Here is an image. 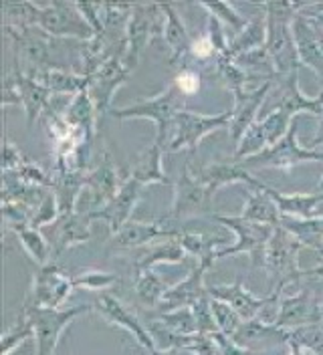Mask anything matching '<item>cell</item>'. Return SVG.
<instances>
[{"instance_id":"48","label":"cell","mask_w":323,"mask_h":355,"mask_svg":"<svg viewBox=\"0 0 323 355\" xmlns=\"http://www.w3.org/2000/svg\"><path fill=\"white\" fill-rule=\"evenodd\" d=\"M210 305H213V313H215L218 331L233 337L238 327H240V323H242L240 315L231 305H226L222 301H216V299H210Z\"/></svg>"},{"instance_id":"58","label":"cell","mask_w":323,"mask_h":355,"mask_svg":"<svg viewBox=\"0 0 323 355\" xmlns=\"http://www.w3.org/2000/svg\"><path fill=\"white\" fill-rule=\"evenodd\" d=\"M320 144L323 146V115L320 117V128H317V132H315V135H313V139H311V146H309V148H311V150H315Z\"/></svg>"},{"instance_id":"52","label":"cell","mask_w":323,"mask_h":355,"mask_svg":"<svg viewBox=\"0 0 323 355\" xmlns=\"http://www.w3.org/2000/svg\"><path fill=\"white\" fill-rule=\"evenodd\" d=\"M174 85L182 95H194L200 89V75L192 69H180L174 79Z\"/></svg>"},{"instance_id":"43","label":"cell","mask_w":323,"mask_h":355,"mask_svg":"<svg viewBox=\"0 0 323 355\" xmlns=\"http://www.w3.org/2000/svg\"><path fill=\"white\" fill-rule=\"evenodd\" d=\"M158 321H162L168 329H172L178 335H196V319H194L192 307H182L174 311H156L154 315Z\"/></svg>"},{"instance_id":"41","label":"cell","mask_w":323,"mask_h":355,"mask_svg":"<svg viewBox=\"0 0 323 355\" xmlns=\"http://www.w3.org/2000/svg\"><path fill=\"white\" fill-rule=\"evenodd\" d=\"M295 117H291L289 113L281 107H273V111L269 115H265L263 119H258L263 132H265V137H267V144L269 148L279 144L281 139L289 133L291 130V123H293Z\"/></svg>"},{"instance_id":"8","label":"cell","mask_w":323,"mask_h":355,"mask_svg":"<svg viewBox=\"0 0 323 355\" xmlns=\"http://www.w3.org/2000/svg\"><path fill=\"white\" fill-rule=\"evenodd\" d=\"M233 121V111L229 113H215L202 115L196 111L180 110L174 117V133L168 139L166 152H180V150H196V146L208 135L222 128H229Z\"/></svg>"},{"instance_id":"36","label":"cell","mask_w":323,"mask_h":355,"mask_svg":"<svg viewBox=\"0 0 323 355\" xmlns=\"http://www.w3.org/2000/svg\"><path fill=\"white\" fill-rule=\"evenodd\" d=\"M281 228H285L291 236H295L305 248H313L323 252V214L309 220H297L283 216Z\"/></svg>"},{"instance_id":"24","label":"cell","mask_w":323,"mask_h":355,"mask_svg":"<svg viewBox=\"0 0 323 355\" xmlns=\"http://www.w3.org/2000/svg\"><path fill=\"white\" fill-rule=\"evenodd\" d=\"M291 31H293V39H295V44H297L301 65L309 67L311 71H315L323 79V46L313 22L309 21L303 12H299L293 19Z\"/></svg>"},{"instance_id":"62","label":"cell","mask_w":323,"mask_h":355,"mask_svg":"<svg viewBox=\"0 0 323 355\" xmlns=\"http://www.w3.org/2000/svg\"><path fill=\"white\" fill-rule=\"evenodd\" d=\"M315 192H320V194H323V176H322V180L317 182V186H315Z\"/></svg>"},{"instance_id":"32","label":"cell","mask_w":323,"mask_h":355,"mask_svg":"<svg viewBox=\"0 0 323 355\" xmlns=\"http://www.w3.org/2000/svg\"><path fill=\"white\" fill-rule=\"evenodd\" d=\"M265 43H267V19L263 15V17H257V19L247 22L245 28L240 33H237V37L229 44L226 57H222V59L235 61L240 55H247L251 51L263 49Z\"/></svg>"},{"instance_id":"11","label":"cell","mask_w":323,"mask_h":355,"mask_svg":"<svg viewBox=\"0 0 323 355\" xmlns=\"http://www.w3.org/2000/svg\"><path fill=\"white\" fill-rule=\"evenodd\" d=\"M73 288V277H69L59 265L49 263L35 270L26 303L39 309H61Z\"/></svg>"},{"instance_id":"9","label":"cell","mask_w":323,"mask_h":355,"mask_svg":"<svg viewBox=\"0 0 323 355\" xmlns=\"http://www.w3.org/2000/svg\"><path fill=\"white\" fill-rule=\"evenodd\" d=\"M164 12L160 4H133L131 17L126 31V55H124V65L129 71H133L144 49L150 44L154 37L164 33Z\"/></svg>"},{"instance_id":"53","label":"cell","mask_w":323,"mask_h":355,"mask_svg":"<svg viewBox=\"0 0 323 355\" xmlns=\"http://www.w3.org/2000/svg\"><path fill=\"white\" fill-rule=\"evenodd\" d=\"M24 159L26 157L21 154V150L4 137V148H2V174L15 172Z\"/></svg>"},{"instance_id":"63","label":"cell","mask_w":323,"mask_h":355,"mask_svg":"<svg viewBox=\"0 0 323 355\" xmlns=\"http://www.w3.org/2000/svg\"><path fill=\"white\" fill-rule=\"evenodd\" d=\"M322 319H323V297H322Z\"/></svg>"},{"instance_id":"60","label":"cell","mask_w":323,"mask_h":355,"mask_svg":"<svg viewBox=\"0 0 323 355\" xmlns=\"http://www.w3.org/2000/svg\"><path fill=\"white\" fill-rule=\"evenodd\" d=\"M148 355H182V349H154Z\"/></svg>"},{"instance_id":"51","label":"cell","mask_w":323,"mask_h":355,"mask_svg":"<svg viewBox=\"0 0 323 355\" xmlns=\"http://www.w3.org/2000/svg\"><path fill=\"white\" fill-rule=\"evenodd\" d=\"M206 15H208L206 17V35H208L213 46H215L216 57L222 59V57H226L229 44H231L226 41V35H224V24L218 21L215 15H210V12H206Z\"/></svg>"},{"instance_id":"7","label":"cell","mask_w":323,"mask_h":355,"mask_svg":"<svg viewBox=\"0 0 323 355\" xmlns=\"http://www.w3.org/2000/svg\"><path fill=\"white\" fill-rule=\"evenodd\" d=\"M307 162H323L322 150H311L303 148L297 141V117L291 123L289 133L281 139L279 144L267 148L265 152L253 155L249 159H242L240 164L251 172V170H265V168H277V170H293L299 164Z\"/></svg>"},{"instance_id":"38","label":"cell","mask_w":323,"mask_h":355,"mask_svg":"<svg viewBox=\"0 0 323 355\" xmlns=\"http://www.w3.org/2000/svg\"><path fill=\"white\" fill-rule=\"evenodd\" d=\"M13 232L19 236L22 248L26 250V254L37 263L39 266H44L51 263L53 252H51V243L44 236L41 230L33 228L31 224H22V226H15Z\"/></svg>"},{"instance_id":"21","label":"cell","mask_w":323,"mask_h":355,"mask_svg":"<svg viewBox=\"0 0 323 355\" xmlns=\"http://www.w3.org/2000/svg\"><path fill=\"white\" fill-rule=\"evenodd\" d=\"M279 81V101L275 107L285 110L291 117H297L299 113H307L313 117L323 115V91L315 97L303 95L299 89V71L277 79Z\"/></svg>"},{"instance_id":"10","label":"cell","mask_w":323,"mask_h":355,"mask_svg":"<svg viewBox=\"0 0 323 355\" xmlns=\"http://www.w3.org/2000/svg\"><path fill=\"white\" fill-rule=\"evenodd\" d=\"M37 26L43 28L49 37H63V39H79L91 41L95 37L93 28L87 24L83 15L77 8V2H49L39 4V19Z\"/></svg>"},{"instance_id":"6","label":"cell","mask_w":323,"mask_h":355,"mask_svg":"<svg viewBox=\"0 0 323 355\" xmlns=\"http://www.w3.org/2000/svg\"><path fill=\"white\" fill-rule=\"evenodd\" d=\"M91 311V305H75L67 309H39L28 303H24L22 313L31 321L35 329V341H37V355H55L65 329L71 325L73 319Z\"/></svg>"},{"instance_id":"29","label":"cell","mask_w":323,"mask_h":355,"mask_svg":"<svg viewBox=\"0 0 323 355\" xmlns=\"http://www.w3.org/2000/svg\"><path fill=\"white\" fill-rule=\"evenodd\" d=\"M164 152H166V150L154 141L150 148L140 155V159L131 166L129 178L138 180L144 188L150 186V184L174 186L172 180L166 176V172H164V168H162V155H164Z\"/></svg>"},{"instance_id":"17","label":"cell","mask_w":323,"mask_h":355,"mask_svg":"<svg viewBox=\"0 0 323 355\" xmlns=\"http://www.w3.org/2000/svg\"><path fill=\"white\" fill-rule=\"evenodd\" d=\"M122 186H124V182L119 178V172H117L111 155L106 152L101 155V162L87 176L85 190H89V204H87L85 214L103 208L109 200L119 192Z\"/></svg>"},{"instance_id":"35","label":"cell","mask_w":323,"mask_h":355,"mask_svg":"<svg viewBox=\"0 0 323 355\" xmlns=\"http://www.w3.org/2000/svg\"><path fill=\"white\" fill-rule=\"evenodd\" d=\"M178 241L186 250V254H192L198 259V263H204L208 266L215 265V254L220 250L218 246L224 244V239L220 236H213L206 232H190V230H182L178 234Z\"/></svg>"},{"instance_id":"26","label":"cell","mask_w":323,"mask_h":355,"mask_svg":"<svg viewBox=\"0 0 323 355\" xmlns=\"http://www.w3.org/2000/svg\"><path fill=\"white\" fill-rule=\"evenodd\" d=\"M162 6V12H164V41L168 44V51H170V65L176 67L180 65L184 59L190 57V51H192V39L188 35V28L184 21L180 19L176 6L170 2H160Z\"/></svg>"},{"instance_id":"33","label":"cell","mask_w":323,"mask_h":355,"mask_svg":"<svg viewBox=\"0 0 323 355\" xmlns=\"http://www.w3.org/2000/svg\"><path fill=\"white\" fill-rule=\"evenodd\" d=\"M47 190L37 188L31 184H24L10 172L2 174V202H15L31 208L33 212L41 206V202L47 198Z\"/></svg>"},{"instance_id":"46","label":"cell","mask_w":323,"mask_h":355,"mask_svg":"<svg viewBox=\"0 0 323 355\" xmlns=\"http://www.w3.org/2000/svg\"><path fill=\"white\" fill-rule=\"evenodd\" d=\"M200 6H202L206 12L215 15L216 19L222 22L224 26H229V28H233V31H237V33H240V31L245 28V24L249 22L245 21L242 15H238L237 10H235V6L229 4V2H200Z\"/></svg>"},{"instance_id":"16","label":"cell","mask_w":323,"mask_h":355,"mask_svg":"<svg viewBox=\"0 0 323 355\" xmlns=\"http://www.w3.org/2000/svg\"><path fill=\"white\" fill-rule=\"evenodd\" d=\"M142 190H144V186L138 180L128 176L124 180V186L119 188V192L109 200L103 208L93 210L87 216L91 220H103L109 226L111 234H115L122 226H126L129 222V216H131L135 204L142 198Z\"/></svg>"},{"instance_id":"44","label":"cell","mask_w":323,"mask_h":355,"mask_svg":"<svg viewBox=\"0 0 323 355\" xmlns=\"http://www.w3.org/2000/svg\"><path fill=\"white\" fill-rule=\"evenodd\" d=\"M19 178L24 184H31V186H37V188H49V190H55V178L51 174H47L39 164H35L33 159H24L21 166L10 172Z\"/></svg>"},{"instance_id":"56","label":"cell","mask_w":323,"mask_h":355,"mask_svg":"<svg viewBox=\"0 0 323 355\" xmlns=\"http://www.w3.org/2000/svg\"><path fill=\"white\" fill-rule=\"evenodd\" d=\"M303 281H311V283H323V254H322V263L313 268H307L303 270Z\"/></svg>"},{"instance_id":"57","label":"cell","mask_w":323,"mask_h":355,"mask_svg":"<svg viewBox=\"0 0 323 355\" xmlns=\"http://www.w3.org/2000/svg\"><path fill=\"white\" fill-rule=\"evenodd\" d=\"M287 343H289V355H305V354H307V349L303 347L299 341H295L293 337H291V339H289Z\"/></svg>"},{"instance_id":"50","label":"cell","mask_w":323,"mask_h":355,"mask_svg":"<svg viewBox=\"0 0 323 355\" xmlns=\"http://www.w3.org/2000/svg\"><path fill=\"white\" fill-rule=\"evenodd\" d=\"M192 313L200 335H213V333L218 331L213 305H210V295H204L202 299H198L192 305Z\"/></svg>"},{"instance_id":"28","label":"cell","mask_w":323,"mask_h":355,"mask_svg":"<svg viewBox=\"0 0 323 355\" xmlns=\"http://www.w3.org/2000/svg\"><path fill=\"white\" fill-rule=\"evenodd\" d=\"M33 75L43 87H47L53 95H79L89 87V77L79 73H69L61 69H44V71H26Z\"/></svg>"},{"instance_id":"4","label":"cell","mask_w":323,"mask_h":355,"mask_svg":"<svg viewBox=\"0 0 323 355\" xmlns=\"http://www.w3.org/2000/svg\"><path fill=\"white\" fill-rule=\"evenodd\" d=\"M210 220L218 222L222 226H226L229 230L235 232V241L220 248L215 254V261L218 259H229L233 254H240L247 252L251 257V265L263 266L267 263V246L269 241L275 232L273 226H265V224H255V222L245 220L240 214L238 216H220V214H213Z\"/></svg>"},{"instance_id":"34","label":"cell","mask_w":323,"mask_h":355,"mask_svg":"<svg viewBox=\"0 0 323 355\" xmlns=\"http://www.w3.org/2000/svg\"><path fill=\"white\" fill-rule=\"evenodd\" d=\"M233 339L237 341L240 347L249 349L251 343H258V341H289L291 339V331H285L275 327L273 323H267L263 319H251V321H242L237 333L233 335Z\"/></svg>"},{"instance_id":"1","label":"cell","mask_w":323,"mask_h":355,"mask_svg":"<svg viewBox=\"0 0 323 355\" xmlns=\"http://www.w3.org/2000/svg\"><path fill=\"white\" fill-rule=\"evenodd\" d=\"M305 6H307L305 2H273V0L260 4L267 19L265 51L273 63L277 79H283L303 67L291 24L293 19L305 10Z\"/></svg>"},{"instance_id":"2","label":"cell","mask_w":323,"mask_h":355,"mask_svg":"<svg viewBox=\"0 0 323 355\" xmlns=\"http://www.w3.org/2000/svg\"><path fill=\"white\" fill-rule=\"evenodd\" d=\"M305 248L295 236H291L285 228L277 226L269 246H267V263L265 268L271 275V283L273 287L271 291H281L285 293L289 291H299L303 281V270L299 268L297 263V254L299 250Z\"/></svg>"},{"instance_id":"37","label":"cell","mask_w":323,"mask_h":355,"mask_svg":"<svg viewBox=\"0 0 323 355\" xmlns=\"http://www.w3.org/2000/svg\"><path fill=\"white\" fill-rule=\"evenodd\" d=\"M186 259V250L182 248V244L176 239H166L162 244L154 246L151 250H148L144 257H138L135 261V272L140 270H148L154 268L156 265H174V263H182Z\"/></svg>"},{"instance_id":"23","label":"cell","mask_w":323,"mask_h":355,"mask_svg":"<svg viewBox=\"0 0 323 355\" xmlns=\"http://www.w3.org/2000/svg\"><path fill=\"white\" fill-rule=\"evenodd\" d=\"M17 89L21 95V107L26 113V125L31 128L43 113L51 110V91L43 87L33 75H28L24 69H15Z\"/></svg>"},{"instance_id":"31","label":"cell","mask_w":323,"mask_h":355,"mask_svg":"<svg viewBox=\"0 0 323 355\" xmlns=\"http://www.w3.org/2000/svg\"><path fill=\"white\" fill-rule=\"evenodd\" d=\"M63 117L69 125H73L75 130L85 133L89 144L93 141L99 115H97V110H95V105H93V101L89 97V91H83V93H79V95H75L71 99V103L63 111Z\"/></svg>"},{"instance_id":"12","label":"cell","mask_w":323,"mask_h":355,"mask_svg":"<svg viewBox=\"0 0 323 355\" xmlns=\"http://www.w3.org/2000/svg\"><path fill=\"white\" fill-rule=\"evenodd\" d=\"M273 325L285 331H297L311 325H323L322 299L305 288L283 297Z\"/></svg>"},{"instance_id":"5","label":"cell","mask_w":323,"mask_h":355,"mask_svg":"<svg viewBox=\"0 0 323 355\" xmlns=\"http://www.w3.org/2000/svg\"><path fill=\"white\" fill-rule=\"evenodd\" d=\"M182 93L178 91L176 85H168L162 93L154 95L151 99L133 103L129 107H119V110H111L109 115L115 119H151L156 123V144L162 146L166 150L168 146V133L174 123V117L178 113V97Z\"/></svg>"},{"instance_id":"13","label":"cell","mask_w":323,"mask_h":355,"mask_svg":"<svg viewBox=\"0 0 323 355\" xmlns=\"http://www.w3.org/2000/svg\"><path fill=\"white\" fill-rule=\"evenodd\" d=\"M129 73L131 71L124 65V59L122 57H113V59L106 61L103 65L89 77L87 91H89V97H91V101H93V105L97 110L99 119L103 115H109L113 95H115L117 89L128 81Z\"/></svg>"},{"instance_id":"49","label":"cell","mask_w":323,"mask_h":355,"mask_svg":"<svg viewBox=\"0 0 323 355\" xmlns=\"http://www.w3.org/2000/svg\"><path fill=\"white\" fill-rule=\"evenodd\" d=\"M61 218V208H59V200L57 194L53 190H49L47 198L41 202V206L33 212V218H31V226L41 230L47 224H55V222Z\"/></svg>"},{"instance_id":"18","label":"cell","mask_w":323,"mask_h":355,"mask_svg":"<svg viewBox=\"0 0 323 355\" xmlns=\"http://www.w3.org/2000/svg\"><path fill=\"white\" fill-rule=\"evenodd\" d=\"M271 89H273V81H263L257 89L235 95L233 121L229 125V132H231V137H233L235 144H238L240 137L249 132V128L258 121V111L263 107V103H265V99H267Z\"/></svg>"},{"instance_id":"19","label":"cell","mask_w":323,"mask_h":355,"mask_svg":"<svg viewBox=\"0 0 323 355\" xmlns=\"http://www.w3.org/2000/svg\"><path fill=\"white\" fill-rule=\"evenodd\" d=\"M180 232L172 230L170 226H166L162 220L158 222H128L126 226H122L113 236H111V250H129V248H138V246H146V244L160 241V239H176Z\"/></svg>"},{"instance_id":"25","label":"cell","mask_w":323,"mask_h":355,"mask_svg":"<svg viewBox=\"0 0 323 355\" xmlns=\"http://www.w3.org/2000/svg\"><path fill=\"white\" fill-rule=\"evenodd\" d=\"M196 176L200 178L213 192H216L222 186H231V184H247L251 188H258L260 182L257 178L251 176V172L238 162V159H222V162H213L208 166H204L202 170L196 172Z\"/></svg>"},{"instance_id":"45","label":"cell","mask_w":323,"mask_h":355,"mask_svg":"<svg viewBox=\"0 0 323 355\" xmlns=\"http://www.w3.org/2000/svg\"><path fill=\"white\" fill-rule=\"evenodd\" d=\"M28 337H35V329H33L31 321L26 319V315L21 313V317L15 323V327L13 329H6V331L2 333V355L13 354Z\"/></svg>"},{"instance_id":"59","label":"cell","mask_w":323,"mask_h":355,"mask_svg":"<svg viewBox=\"0 0 323 355\" xmlns=\"http://www.w3.org/2000/svg\"><path fill=\"white\" fill-rule=\"evenodd\" d=\"M303 15H305V17H309V19L315 22L317 26H322L323 28V12H315V10H307V8H305V10H303Z\"/></svg>"},{"instance_id":"14","label":"cell","mask_w":323,"mask_h":355,"mask_svg":"<svg viewBox=\"0 0 323 355\" xmlns=\"http://www.w3.org/2000/svg\"><path fill=\"white\" fill-rule=\"evenodd\" d=\"M208 295H210V299H216V301H222V303L231 305L240 315L242 321L257 319L269 307H273V303H277V297L275 295H269V297H257V295H253L249 288L242 285L240 279H237L231 285H215V287H208Z\"/></svg>"},{"instance_id":"30","label":"cell","mask_w":323,"mask_h":355,"mask_svg":"<svg viewBox=\"0 0 323 355\" xmlns=\"http://www.w3.org/2000/svg\"><path fill=\"white\" fill-rule=\"evenodd\" d=\"M240 216L245 220L273 226V228L281 226V220H283L277 204L263 190V184L258 188H253L251 192H247V202H245V208H242Z\"/></svg>"},{"instance_id":"54","label":"cell","mask_w":323,"mask_h":355,"mask_svg":"<svg viewBox=\"0 0 323 355\" xmlns=\"http://www.w3.org/2000/svg\"><path fill=\"white\" fill-rule=\"evenodd\" d=\"M210 337H213V341H215L218 355H251L249 354V349L240 347L233 337H229V335H224V333L216 331L213 333Z\"/></svg>"},{"instance_id":"15","label":"cell","mask_w":323,"mask_h":355,"mask_svg":"<svg viewBox=\"0 0 323 355\" xmlns=\"http://www.w3.org/2000/svg\"><path fill=\"white\" fill-rule=\"evenodd\" d=\"M95 309L99 311V313L106 317V321H109L111 325H115V327L128 331L129 335L146 349V352H154V349H156V343H154V339H151L146 323H144L140 317H135V315H133L117 297H113V295H109V293H99Z\"/></svg>"},{"instance_id":"61","label":"cell","mask_w":323,"mask_h":355,"mask_svg":"<svg viewBox=\"0 0 323 355\" xmlns=\"http://www.w3.org/2000/svg\"><path fill=\"white\" fill-rule=\"evenodd\" d=\"M305 8H307V10H315V12H323V2H317V4H307Z\"/></svg>"},{"instance_id":"55","label":"cell","mask_w":323,"mask_h":355,"mask_svg":"<svg viewBox=\"0 0 323 355\" xmlns=\"http://www.w3.org/2000/svg\"><path fill=\"white\" fill-rule=\"evenodd\" d=\"M190 55L196 57L198 61H206V59H210L213 55H216L215 46H213V43H210V39H208L206 33L200 35V37H196V39H192V51H190Z\"/></svg>"},{"instance_id":"47","label":"cell","mask_w":323,"mask_h":355,"mask_svg":"<svg viewBox=\"0 0 323 355\" xmlns=\"http://www.w3.org/2000/svg\"><path fill=\"white\" fill-rule=\"evenodd\" d=\"M117 283V277L106 272V270H83L79 275L73 277V287L75 288H87V291H99L103 293L106 288Z\"/></svg>"},{"instance_id":"39","label":"cell","mask_w":323,"mask_h":355,"mask_svg":"<svg viewBox=\"0 0 323 355\" xmlns=\"http://www.w3.org/2000/svg\"><path fill=\"white\" fill-rule=\"evenodd\" d=\"M168 288L170 287L154 272V268L135 272V295L146 307L158 309Z\"/></svg>"},{"instance_id":"3","label":"cell","mask_w":323,"mask_h":355,"mask_svg":"<svg viewBox=\"0 0 323 355\" xmlns=\"http://www.w3.org/2000/svg\"><path fill=\"white\" fill-rule=\"evenodd\" d=\"M174 200L170 212L162 218L166 226H170L172 230L182 232L180 228H176V222L186 220V218H196V216H213L210 208H213V190L196 176L190 174V166L186 164L180 172V176L174 182Z\"/></svg>"},{"instance_id":"22","label":"cell","mask_w":323,"mask_h":355,"mask_svg":"<svg viewBox=\"0 0 323 355\" xmlns=\"http://www.w3.org/2000/svg\"><path fill=\"white\" fill-rule=\"evenodd\" d=\"M210 266L204 263H198L194 270H190V275L180 281L178 285H174L166 291L160 307L156 311H174L182 309V307H192L198 299H202L204 295H208V288L204 287V272Z\"/></svg>"},{"instance_id":"40","label":"cell","mask_w":323,"mask_h":355,"mask_svg":"<svg viewBox=\"0 0 323 355\" xmlns=\"http://www.w3.org/2000/svg\"><path fill=\"white\" fill-rule=\"evenodd\" d=\"M2 17H4V26H37L39 4H35V2H4Z\"/></svg>"},{"instance_id":"42","label":"cell","mask_w":323,"mask_h":355,"mask_svg":"<svg viewBox=\"0 0 323 355\" xmlns=\"http://www.w3.org/2000/svg\"><path fill=\"white\" fill-rule=\"evenodd\" d=\"M215 73L222 81L224 89H229L233 95L245 93V85L251 79V75L242 67H238L235 61H229V59H216Z\"/></svg>"},{"instance_id":"27","label":"cell","mask_w":323,"mask_h":355,"mask_svg":"<svg viewBox=\"0 0 323 355\" xmlns=\"http://www.w3.org/2000/svg\"><path fill=\"white\" fill-rule=\"evenodd\" d=\"M263 190L277 204L281 216L297 218V220H309V218L322 216L323 194H320V192H313V194H283L279 190H275L271 186H265V184H263Z\"/></svg>"},{"instance_id":"20","label":"cell","mask_w":323,"mask_h":355,"mask_svg":"<svg viewBox=\"0 0 323 355\" xmlns=\"http://www.w3.org/2000/svg\"><path fill=\"white\" fill-rule=\"evenodd\" d=\"M51 243V252L53 259H57L61 252L67 248L75 246V244H83L93 239V230H91V218L85 212H73L61 216L55 222V228L51 232V236H47Z\"/></svg>"}]
</instances>
